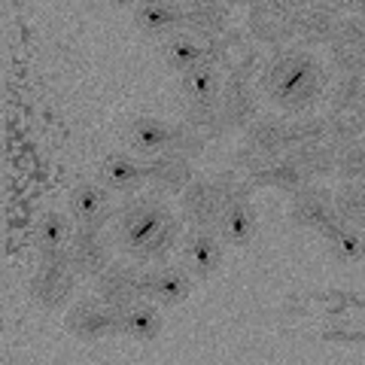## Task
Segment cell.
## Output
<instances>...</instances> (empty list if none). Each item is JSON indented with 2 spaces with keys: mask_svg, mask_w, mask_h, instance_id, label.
<instances>
[{
  "mask_svg": "<svg viewBox=\"0 0 365 365\" xmlns=\"http://www.w3.org/2000/svg\"><path fill=\"white\" fill-rule=\"evenodd\" d=\"M113 241L137 262H165L180 241V220L158 195H134L113 213Z\"/></svg>",
  "mask_w": 365,
  "mask_h": 365,
  "instance_id": "1",
  "label": "cell"
},
{
  "mask_svg": "<svg viewBox=\"0 0 365 365\" xmlns=\"http://www.w3.org/2000/svg\"><path fill=\"white\" fill-rule=\"evenodd\" d=\"M329 86V73L317 55L304 49H277L259 73V88L287 113H307Z\"/></svg>",
  "mask_w": 365,
  "mask_h": 365,
  "instance_id": "2",
  "label": "cell"
},
{
  "mask_svg": "<svg viewBox=\"0 0 365 365\" xmlns=\"http://www.w3.org/2000/svg\"><path fill=\"white\" fill-rule=\"evenodd\" d=\"M76 277L71 259H67V250L58 253H40V265L31 277V299L37 302L43 311H55L61 307L76 289Z\"/></svg>",
  "mask_w": 365,
  "mask_h": 365,
  "instance_id": "3",
  "label": "cell"
},
{
  "mask_svg": "<svg viewBox=\"0 0 365 365\" xmlns=\"http://www.w3.org/2000/svg\"><path fill=\"white\" fill-rule=\"evenodd\" d=\"M207 58L228 73V79H253L256 73H262L265 58H262V49L250 40V34L244 31H232L228 28L222 37L207 40Z\"/></svg>",
  "mask_w": 365,
  "mask_h": 365,
  "instance_id": "4",
  "label": "cell"
},
{
  "mask_svg": "<svg viewBox=\"0 0 365 365\" xmlns=\"http://www.w3.org/2000/svg\"><path fill=\"white\" fill-rule=\"evenodd\" d=\"M295 9L289 0H253L250 4V37L271 46L274 52L287 49L295 40Z\"/></svg>",
  "mask_w": 365,
  "mask_h": 365,
  "instance_id": "5",
  "label": "cell"
},
{
  "mask_svg": "<svg viewBox=\"0 0 365 365\" xmlns=\"http://www.w3.org/2000/svg\"><path fill=\"white\" fill-rule=\"evenodd\" d=\"M225 204H228V198L222 195V189L216 186V180L195 177L180 192L182 220L189 222V228H207V232H216Z\"/></svg>",
  "mask_w": 365,
  "mask_h": 365,
  "instance_id": "6",
  "label": "cell"
},
{
  "mask_svg": "<svg viewBox=\"0 0 365 365\" xmlns=\"http://www.w3.org/2000/svg\"><path fill=\"white\" fill-rule=\"evenodd\" d=\"M289 220L302 228H311V232H319V235H329L332 228L341 222L338 216V207H335V195L319 186H311L307 182L304 189H299L292 195V204H289Z\"/></svg>",
  "mask_w": 365,
  "mask_h": 365,
  "instance_id": "7",
  "label": "cell"
},
{
  "mask_svg": "<svg viewBox=\"0 0 365 365\" xmlns=\"http://www.w3.org/2000/svg\"><path fill=\"white\" fill-rule=\"evenodd\" d=\"M143 277L146 274H140L134 265H128V262H110V265L95 277V295L104 304H110L113 311H122V307L146 299Z\"/></svg>",
  "mask_w": 365,
  "mask_h": 365,
  "instance_id": "8",
  "label": "cell"
},
{
  "mask_svg": "<svg viewBox=\"0 0 365 365\" xmlns=\"http://www.w3.org/2000/svg\"><path fill=\"white\" fill-rule=\"evenodd\" d=\"M64 250H67V259H71V265L79 277L95 280L98 274L110 265V241L101 235V228L76 225Z\"/></svg>",
  "mask_w": 365,
  "mask_h": 365,
  "instance_id": "9",
  "label": "cell"
},
{
  "mask_svg": "<svg viewBox=\"0 0 365 365\" xmlns=\"http://www.w3.org/2000/svg\"><path fill=\"white\" fill-rule=\"evenodd\" d=\"M67 332L79 341H101L107 335H119V323H116V311L110 304L95 299H83L76 302L64 319Z\"/></svg>",
  "mask_w": 365,
  "mask_h": 365,
  "instance_id": "10",
  "label": "cell"
},
{
  "mask_svg": "<svg viewBox=\"0 0 365 365\" xmlns=\"http://www.w3.org/2000/svg\"><path fill=\"white\" fill-rule=\"evenodd\" d=\"M192 180H195L192 158L180 155L174 150H165L146 162V182H150L153 192H158V195H180Z\"/></svg>",
  "mask_w": 365,
  "mask_h": 365,
  "instance_id": "11",
  "label": "cell"
},
{
  "mask_svg": "<svg viewBox=\"0 0 365 365\" xmlns=\"http://www.w3.org/2000/svg\"><path fill=\"white\" fill-rule=\"evenodd\" d=\"M329 46H332V61L341 73H365V16L341 19Z\"/></svg>",
  "mask_w": 365,
  "mask_h": 365,
  "instance_id": "12",
  "label": "cell"
},
{
  "mask_svg": "<svg viewBox=\"0 0 365 365\" xmlns=\"http://www.w3.org/2000/svg\"><path fill=\"white\" fill-rule=\"evenodd\" d=\"M67 210H71L76 225H88V228H104L113 216V201H110V189L104 182H79L73 186L71 198H67Z\"/></svg>",
  "mask_w": 365,
  "mask_h": 365,
  "instance_id": "13",
  "label": "cell"
},
{
  "mask_svg": "<svg viewBox=\"0 0 365 365\" xmlns=\"http://www.w3.org/2000/svg\"><path fill=\"white\" fill-rule=\"evenodd\" d=\"M182 28L195 34L204 43L222 37L228 31V6L222 0H180Z\"/></svg>",
  "mask_w": 365,
  "mask_h": 365,
  "instance_id": "14",
  "label": "cell"
},
{
  "mask_svg": "<svg viewBox=\"0 0 365 365\" xmlns=\"http://www.w3.org/2000/svg\"><path fill=\"white\" fill-rule=\"evenodd\" d=\"M182 262L195 280H207L222 262L220 235L207 232V228H189L186 241H182Z\"/></svg>",
  "mask_w": 365,
  "mask_h": 365,
  "instance_id": "15",
  "label": "cell"
},
{
  "mask_svg": "<svg viewBox=\"0 0 365 365\" xmlns=\"http://www.w3.org/2000/svg\"><path fill=\"white\" fill-rule=\"evenodd\" d=\"M216 107H220L228 128H247L259 113V101L247 79H225L220 98H216Z\"/></svg>",
  "mask_w": 365,
  "mask_h": 365,
  "instance_id": "16",
  "label": "cell"
},
{
  "mask_svg": "<svg viewBox=\"0 0 365 365\" xmlns=\"http://www.w3.org/2000/svg\"><path fill=\"white\" fill-rule=\"evenodd\" d=\"M338 25H341V13H335V9L323 4L299 6V13H295V40L307 46L332 43Z\"/></svg>",
  "mask_w": 365,
  "mask_h": 365,
  "instance_id": "17",
  "label": "cell"
},
{
  "mask_svg": "<svg viewBox=\"0 0 365 365\" xmlns=\"http://www.w3.org/2000/svg\"><path fill=\"white\" fill-rule=\"evenodd\" d=\"M134 25L146 37H165L182 28V9L177 0H140L134 9Z\"/></svg>",
  "mask_w": 365,
  "mask_h": 365,
  "instance_id": "18",
  "label": "cell"
},
{
  "mask_svg": "<svg viewBox=\"0 0 365 365\" xmlns=\"http://www.w3.org/2000/svg\"><path fill=\"white\" fill-rule=\"evenodd\" d=\"M287 128L289 122H283L280 116H256L244 128V146L265 158H277L287 153Z\"/></svg>",
  "mask_w": 365,
  "mask_h": 365,
  "instance_id": "19",
  "label": "cell"
},
{
  "mask_svg": "<svg viewBox=\"0 0 365 365\" xmlns=\"http://www.w3.org/2000/svg\"><path fill=\"white\" fill-rule=\"evenodd\" d=\"M98 177L110 192H122V195H128V192H137L146 182V165L134 162L131 155L113 153V155H107L104 162H101Z\"/></svg>",
  "mask_w": 365,
  "mask_h": 365,
  "instance_id": "20",
  "label": "cell"
},
{
  "mask_svg": "<svg viewBox=\"0 0 365 365\" xmlns=\"http://www.w3.org/2000/svg\"><path fill=\"white\" fill-rule=\"evenodd\" d=\"M192 292V280L177 268H158V271H146L143 277V295L153 299L165 307H174L180 302H186Z\"/></svg>",
  "mask_w": 365,
  "mask_h": 365,
  "instance_id": "21",
  "label": "cell"
},
{
  "mask_svg": "<svg viewBox=\"0 0 365 365\" xmlns=\"http://www.w3.org/2000/svg\"><path fill=\"white\" fill-rule=\"evenodd\" d=\"M216 235H220L225 244H235V247H244V244L253 241L256 210H253V204H250V198H235V201L225 204L220 225H216Z\"/></svg>",
  "mask_w": 365,
  "mask_h": 365,
  "instance_id": "22",
  "label": "cell"
},
{
  "mask_svg": "<svg viewBox=\"0 0 365 365\" xmlns=\"http://www.w3.org/2000/svg\"><path fill=\"white\" fill-rule=\"evenodd\" d=\"M116 323H119V335L134 338V341H153L162 332V314L146 302H134L128 307L116 311Z\"/></svg>",
  "mask_w": 365,
  "mask_h": 365,
  "instance_id": "23",
  "label": "cell"
},
{
  "mask_svg": "<svg viewBox=\"0 0 365 365\" xmlns=\"http://www.w3.org/2000/svg\"><path fill=\"white\" fill-rule=\"evenodd\" d=\"M311 177L292 162L287 155H277L271 158L265 168L256 170V186H268V189H277V192H287V195H295L299 189H304Z\"/></svg>",
  "mask_w": 365,
  "mask_h": 365,
  "instance_id": "24",
  "label": "cell"
},
{
  "mask_svg": "<svg viewBox=\"0 0 365 365\" xmlns=\"http://www.w3.org/2000/svg\"><path fill=\"white\" fill-rule=\"evenodd\" d=\"M220 67H216L210 58H204L201 64L189 67L182 73V95H186L189 104H216L220 98Z\"/></svg>",
  "mask_w": 365,
  "mask_h": 365,
  "instance_id": "25",
  "label": "cell"
},
{
  "mask_svg": "<svg viewBox=\"0 0 365 365\" xmlns=\"http://www.w3.org/2000/svg\"><path fill=\"white\" fill-rule=\"evenodd\" d=\"M128 146L143 158L165 153L170 146V125H165L162 119H153V116L134 119L128 128Z\"/></svg>",
  "mask_w": 365,
  "mask_h": 365,
  "instance_id": "26",
  "label": "cell"
},
{
  "mask_svg": "<svg viewBox=\"0 0 365 365\" xmlns=\"http://www.w3.org/2000/svg\"><path fill=\"white\" fill-rule=\"evenodd\" d=\"M162 58L170 71L186 73L189 67H195L207 58V43L195 37V34H170L162 43Z\"/></svg>",
  "mask_w": 365,
  "mask_h": 365,
  "instance_id": "27",
  "label": "cell"
},
{
  "mask_svg": "<svg viewBox=\"0 0 365 365\" xmlns=\"http://www.w3.org/2000/svg\"><path fill=\"white\" fill-rule=\"evenodd\" d=\"M326 122L341 146L350 140H359L365 134V101H356V104H332L326 113Z\"/></svg>",
  "mask_w": 365,
  "mask_h": 365,
  "instance_id": "28",
  "label": "cell"
},
{
  "mask_svg": "<svg viewBox=\"0 0 365 365\" xmlns=\"http://www.w3.org/2000/svg\"><path fill=\"white\" fill-rule=\"evenodd\" d=\"M326 244H329V253H332L338 262H344V265H353V262H359L365 256V237L356 225L350 222H338L332 232L323 235Z\"/></svg>",
  "mask_w": 365,
  "mask_h": 365,
  "instance_id": "29",
  "label": "cell"
},
{
  "mask_svg": "<svg viewBox=\"0 0 365 365\" xmlns=\"http://www.w3.org/2000/svg\"><path fill=\"white\" fill-rule=\"evenodd\" d=\"M71 241V222L61 213H43L34 225V244L40 253H58Z\"/></svg>",
  "mask_w": 365,
  "mask_h": 365,
  "instance_id": "30",
  "label": "cell"
},
{
  "mask_svg": "<svg viewBox=\"0 0 365 365\" xmlns=\"http://www.w3.org/2000/svg\"><path fill=\"white\" fill-rule=\"evenodd\" d=\"M335 140L332 131H329V122L326 116H302L289 122L287 128V150H299V146H314V143H329ZM338 143V140H335Z\"/></svg>",
  "mask_w": 365,
  "mask_h": 365,
  "instance_id": "31",
  "label": "cell"
},
{
  "mask_svg": "<svg viewBox=\"0 0 365 365\" xmlns=\"http://www.w3.org/2000/svg\"><path fill=\"white\" fill-rule=\"evenodd\" d=\"M335 207L341 222L365 228V182H344L335 192Z\"/></svg>",
  "mask_w": 365,
  "mask_h": 365,
  "instance_id": "32",
  "label": "cell"
},
{
  "mask_svg": "<svg viewBox=\"0 0 365 365\" xmlns=\"http://www.w3.org/2000/svg\"><path fill=\"white\" fill-rule=\"evenodd\" d=\"M182 119H186L192 128H198L207 140H216V137H222L228 131V125H225L222 113H220L216 104H189V110H186V116Z\"/></svg>",
  "mask_w": 365,
  "mask_h": 365,
  "instance_id": "33",
  "label": "cell"
},
{
  "mask_svg": "<svg viewBox=\"0 0 365 365\" xmlns=\"http://www.w3.org/2000/svg\"><path fill=\"white\" fill-rule=\"evenodd\" d=\"M335 174L347 182H365V140H350L341 146Z\"/></svg>",
  "mask_w": 365,
  "mask_h": 365,
  "instance_id": "34",
  "label": "cell"
},
{
  "mask_svg": "<svg viewBox=\"0 0 365 365\" xmlns=\"http://www.w3.org/2000/svg\"><path fill=\"white\" fill-rule=\"evenodd\" d=\"M207 143H210L207 137L182 119V122H177L174 128H170V146L168 150H174L180 155H186V158H198L204 150H207Z\"/></svg>",
  "mask_w": 365,
  "mask_h": 365,
  "instance_id": "35",
  "label": "cell"
},
{
  "mask_svg": "<svg viewBox=\"0 0 365 365\" xmlns=\"http://www.w3.org/2000/svg\"><path fill=\"white\" fill-rule=\"evenodd\" d=\"M216 186L222 189V195L228 198V201H235V198H250L253 195V189H256V177L250 174V170H244V168H228V170H222L220 177H216Z\"/></svg>",
  "mask_w": 365,
  "mask_h": 365,
  "instance_id": "36",
  "label": "cell"
},
{
  "mask_svg": "<svg viewBox=\"0 0 365 365\" xmlns=\"http://www.w3.org/2000/svg\"><path fill=\"white\" fill-rule=\"evenodd\" d=\"M365 101V73H341L332 88V104H356Z\"/></svg>",
  "mask_w": 365,
  "mask_h": 365,
  "instance_id": "37",
  "label": "cell"
},
{
  "mask_svg": "<svg viewBox=\"0 0 365 365\" xmlns=\"http://www.w3.org/2000/svg\"><path fill=\"white\" fill-rule=\"evenodd\" d=\"M323 338L329 341H365V326H335V329H326Z\"/></svg>",
  "mask_w": 365,
  "mask_h": 365,
  "instance_id": "38",
  "label": "cell"
},
{
  "mask_svg": "<svg viewBox=\"0 0 365 365\" xmlns=\"http://www.w3.org/2000/svg\"><path fill=\"white\" fill-rule=\"evenodd\" d=\"M317 4H323V6H329V9H335V13H353L356 0H317Z\"/></svg>",
  "mask_w": 365,
  "mask_h": 365,
  "instance_id": "39",
  "label": "cell"
},
{
  "mask_svg": "<svg viewBox=\"0 0 365 365\" xmlns=\"http://www.w3.org/2000/svg\"><path fill=\"white\" fill-rule=\"evenodd\" d=\"M228 6H247L250 9V4H253V0H225Z\"/></svg>",
  "mask_w": 365,
  "mask_h": 365,
  "instance_id": "40",
  "label": "cell"
},
{
  "mask_svg": "<svg viewBox=\"0 0 365 365\" xmlns=\"http://www.w3.org/2000/svg\"><path fill=\"white\" fill-rule=\"evenodd\" d=\"M289 4H292L295 9H299V6H307V4H317V0H289Z\"/></svg>",
  "mask_w": 365,
  "mask_h": 365,
  "instance_id": "41",
  "label": "cell"
},
{
  "mask_svg": "<svg viewBox=\"0 0 365 365\" xmlns=\"http://www.w3.org/2000/svg\"><path fill=\"white\" fill-rule=\"evenodd\" d=\"M110 4H113V6H128L131 0H110Z\"/></svg>",
  "mask_w": 365,
  "mask_h": 365,
  "instance_id": "42",
  "label": "cell"
}]
</instances>
